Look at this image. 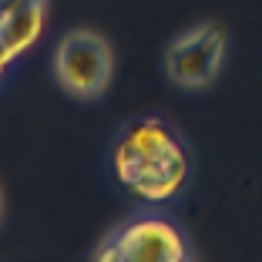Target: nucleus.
Wrapping results in <instances>:
<instances>
[{
  "label": "nucleus",
  "mask_w": 262,
  "mask_h": 262,
  "mask_svg": "<svg viewBox=\"0 0 262 262\" xmlns=\"http://www.w3.org/2000/svg\"><path fill=\"white\" fill-rule=\"evenodd\" d=\"M225 57H229L225 31L212 20H202L185 27L165 44L162 71L168 77V84L182 88V91H205L219 81Z\"/></svg>",
  "instance_id": "obj_4"
},
{
  "label": "nucleus",
  "mask_w": 262,
  "mask_h": 262,
  "mask_svg": "<svg viewBox=\"0 0 262 262\" xmlns=\"http://www.w3.org/2000/svg\"><path fill=\"white\" fill-rule=\"evenodd\" d=\"M111 175L145 205L175 202L192 182V148L182 131L158 115L131 118L111 145Z\"/></svg>",
  "instance_id": "obj_1"
},
{
  "label": "nucleus",
  "mask_w": 262,
  "mask_h": 262,
  "mask_svg": "<svg viewBox=\"0 0 262 262\" xmlns=\"http://www.w3.org/2000/svg\"><path fill=\"white\" fill-rule=\"evenodd\" d=\"M4 212H7V202H4V188H0V222H4Z\"/></svg>",
  "instance_id": "obj_6"
},
{
  "label": "nucleus",
  "mask_w": 262,
  "mask_h": 262,
  "mask_svg": "<svg viewBox=\"0 0 262 262\" xmlns=\"http://www.w3.org/2000/svg\"><path fill=\"white\" fill-rule=\"evenodd\" d=\"M94 259L101 262H195L188 232L168 215L158 212H138L124 219L118 229H111L101 246L94 249Z\"/></svg>",
  "instance_id": "obj_2"
},
{
  "label": "nucleus",
  "mask_w": 262,
  "mask_h": 262,
  "mask_svg": "<svg viewBox=\"0 0 262 262\" xmlns=\"http://www.w3.org/2000/svg\"><path fill=\"white\" fill-rule=\"evenodd\" d=\"M51 0H0V81L40 40Z\"/></svg>",
  "instance_id": "obj_5"
},
{
  "label": "nucleus",
  "mask_w": 262,
  "mask_h": 262,
  "mask_svg": "<svg viewBox=\"0 0 262 262\" xmlns=\"http://www.w3.org/2000/svg\"><path fill=\"white\" fill-rule=\"evenodd\" d=\"M51 74L57 88L74 101H98L115 81V51L98 31L74 27L54 47Z\"/></svg>",
  "instance_id": "obj_3"
}]
</instances>
